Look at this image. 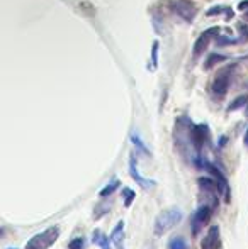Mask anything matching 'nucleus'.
<instances>
[{"label":"nucleus","mask_w":248,"mask_h":249,"mask_svg":"<svg viewBox=\"0 0 248 249\" xmlns=\"http://www.w3.org/2000/svg\"><path fill=\"white\" fill-rule=\"evenodd\" d=\"M131 141L134 142V146H138V149H139V151H143L145 154H150V151L146 149V146L143 144V141L139 139V136H138V134H131Z\"/></svg>","instance_id":"aec40b11"},{"label":"nucleus","mask_w":248,"mask_h":249,"mask_svg":"<svg viewBox=\"0 0 248 249\" xmlns=\"http://www.w3.org/2000/svg\"><path fill=\"white\" fill-rule=\"evenodd\" d=\"M60 234H61V229L58 226L48 227L46 231H43V232L31 237L26 244V249H50L58 239H60Z\"/></svg>","instance_id":"7ed1b4c3"},{"label":"nucleus","mask_w":248,"mask_h":249,"mask_svg":"<svg viewBox=\"0 0 248 249\" xmlns=\"http://www.w3.org/2000/svg\"><path fill=\"white\" fill-rule=\"evenodd\" d=\"M243 142H245V146H248V129H247V132H245V138H243Z\"/></svg>","instance_id":"b1692460"},{"label":"nucleus","mask_w":248,"mask_h":249,"mask_svg":"<svg viewBox=\"0 0 248 249\" xmlns=\"http://www.w3.org/2000/svg\"><path fill=\"white\" fill-rule=\"evenodd\" d=\"M7 249H17V248H7Z\"/></svg>","instance_id":"a878e982"},{"label":"nucleus","mask_w":248,"mask_h":249,"mask_svg":"<svg viewBox=\"0 0 248 249\" xmlns=\"http://www.w3.org/2000/svg\"><path fill=\"white\" fill-rule=\"evenodd\" d=\"M233 71H235V66H226V68L219 70L218 75L214 76V82H212V85H211V93L214 99L221 100L223 97L228 93Z\"/></svg>","instance_id":"423d86ee"},{"label":"nucleus","mask_w":248,"mask_h":249,"mask_svg":"<svg viewBox=\"0 0 248 249\" xmlns=\"http://www.w3.org/2000/svg\"><path fill=\"white\" fill-rule=\"evenodd\" d=\"M201 168L204 171H208L209 175H212V178H214V180L219 183V187H221V192H223V195H225V200L226 202H229V200H231V192H229L228 180H226V177L223 175V171L219 170L214 163H211V161H208V160L201 164Z\"/></svg>","instance_id":"6e6552de"},{"label":"nucleus","mask_w":248,"mask_h":249,"mask_svg":"<svg viewBox=\"0 0 248 249\" xmlns=\"http://www.w3.org/2000/svg\"><path fill=\"white\" fill-rule=\"evenodd\" d=\"M243 17H245V20H248V10H245V16Z\"/></svg>","instance_id":"393cba45"},{"label":"nucleus","mask_w":248,"mask_h":249,"mask_svg":"<svg viewBox=\"0 0 248 249\" xmlns=\"http://www.w3.org/2000/svg\"><path fill=\"white\" fill-rule=\"evenodd\" d=\"M180 220H182V210L179 207L165 209L155 220V234L156 236H163L169 231H172Z\"/></svg>","instance_id":"f03ea898"},{"label":"nucleus","mask_w":248,"mask_h":249,"mask_svg":"<svg viewBox=\"0 0 248 249\" xmlns=\"http://www.w3.org/2000/svg\"><path fill=\"white\" fill-rule=\"evenodd\" d=\"M152 59H153V66H156V63H158V43H155V44H153Z\"/></svg>","instance_id":"412c9836"},{"label":"nucleus","mask_w":248,"mask_h":249,"mask_svg":"<svg viewBox=\"0 0 248 249\" xmlns=\"http://www.w3.org/2000/svg\"><path fill=\"white\" fill-rule=\"evenodd\" d=\"M238 7H240V10H248V0H243Z\"/></svg>","instance_id":"5701e85b"},{"label":"nucleus","mask_w":248,"mask_h":249,"mask_svg":"<svg viewBox=\"0 0 248 249\" xmlns=\"http://www.w3.org/2000/svg\"><path fill=\"white\" fill-rule=\"evenodd\" d=\"M211 144V134L206 124H194L191 119L179 117L175 122V146L179 153L189 161L201 168L206 161L204 151Z\"/></svg>","instance_id":"f257e3e1"},{"label":"nucleus","mask_w":248,"mask_h":249,"mask_svg":"<svg viewBox=\"0 0 248 249\" xmlns=\"http://www.w3.org/2000/svg\"><path fill=\"white\" fill-rule=\"evenodd\" d=\"M219 34H221V27H209L208 31H204V33L197 37V41H195V44H194V51H192L194 59L201 58V56L204 54V51L208 50L209 43L218 39Z\"/></svg>","instance_id":"0eeeda50"},{"label":"nucleus","mask_w":248,"mask_h":249,"mask_svg":"<svg viewBox=\"0 0 248 249\" xmlns=\"http://www.w3.org/2000/svg\"><path fill=\"white\" fill-rule=\"evenodd\" d=\"M119 180H113L111 181V183H107L106 187L102 188V190H100V197L102 198H106V197H111V195L114 194V192L117 190V188H119Z\"/></svg>","instance_id":"4468645a"},{"label":"nucleus","mask_w":248,"mask_h":249,"mask_svg":"<svg viewBox=\"0 0 248 249\" xmlns=\"http://www.w3.org/2000/svg\"><path fill=\"white\" fill-rule=\"evenodd\" d=\"M111 241H113L116 249H124V222L123 220H119V222L116 224V227L113 229V232H111Z\"/></svg>","instance_id":"9b49d317"},{"label":"nucleus","mask_w":248,"mask_h":249,"mask_svg":"<svg viewBox=\"0 0 248 249\" xmlns=\"http://www.w3.org/2000/svg\"><path fill=\"white\" fill-rule=\"evenodd\" d=\"M223 12H226L229 16V19L233 17V9L231 7H221V5H216V7H212V9H209L208 10V16L209 17H212V16H216V14H223Z\"/></svg>","instance_id":"2eb2a0df"},{"label":"nucleus","mask_w":248,"mask_h":249,"mask_svg":"<svg viewBox=\"0 0 248 249\" xmlns=\"http://www.w3.org/2000/svg\"><path fill=\"white\" fill-rule=\"evenodd\" d=\"M85 248V239L83 237H75L68 243V249H83Z\"/></svg>","instance_id":"6ab92c4d"},{"label":"nucleus","mask_w":248,"mask_h":249,"mask_svg":"<svg viewBox=\"0 0 248 249\" xmlns=\"http://www.w3.org/2000/svg\"><path fill=\"white\" fill-rule=\"evenodd\" d=\"M129 175H131V178L136 181V185H139V187L145 188V190H148L150 187H153V185H155V181L150 180V178H145L141 173H139L138 163H136L134 156H131V160H129Z\"/></svg>","instance_id":"9d476101"},{"label":"nucleus","mask_w":248,"mask_h":249,"mask_svg":"<svg viewBox=\"0 0 248 249\" xmlns=\"http://www.w3.org/2000/svg\"><path fill=\"white\" fill-rule=\"evenodd\" d=\"M92 243L97 244L100 249H111V243H113V241H111V237H107L100 229H95L92 232Z\"/></svg>","instance_id":"f8f14e48"},{"label":"nucleus","mask_w":248,"mask_h":249,"mask_svg":"<svg viewBox=\"0 0 248 249\" xmlns=\"http://www.w3.org/2000/svg\"><path fill=\"white\" fill-rule=\"evenodd\" d=\"M225 56H221V54H209L208 56V59H206V68H212L214 65H218V63H221V61H225Z\"/></svg>","instance_id":"f3484780"},{"label":"nucleus","mask_w":248,"mask_h":249,"mask_svg":"<svg viewBox=\"0 0 248 249\" xmlns=\"http://www.w3.org/2000/svg\"><path fill=\"white\" fill-rule=\"evenodd\" d=\"M169 249H187V243L182 237H173L169 244Z\"/></svg>","instance_id":"a211bd4d"},{"label":"nucleus","mask_w":248,"mask_h":249,"mask_svg":"<svg viewBox=\"0 0 248 249\" xmlns=\"http://www.w3.org/2000/svg\"><path fill=\"white\" fill-rule=\"evenodd\" d=\"M216 209H218V205H214L211 202H202L197 207V210L192 215V234L194 236H199V232L208 226Z\"/></svg>","instance_id":"39448f33"},{"label":"nucleus","mask_w":248,"mask_h":249,"mask_svg":"<svg viewBox=\"0 0 248 249\" xmlns=\"http://www.w3.org/2000/svg\"><path fill=\"white\" fill-rule=\"evenodd\" d=\"M201 249H223L221 246V232H219L218 226H211L206 234V237L202 239Z\"/></svg>","instance_id":"1a4fd4ad"},{"label":"nucleus","mask_w":248,"mask_h":249,"mask_svg":"<svg viewBox=\"0 0 248 249\" xmlns=\"http://www.w3.org/2000/svg\"><path fill=\"white\" fill-rule=\"evenodd\" d=\"M123 198H124V207H131V203L134 202L136 198V192L131 190V188L124 187L123 188Z\"/></svg>","instance_id":"dca6fc26"},{"label":"nucleus","mask_w":248,"mask_h":249,"mask_svg":"<svg viewBox=\"0 0 248 249\" xmlns=\"http://www.w3.org/2000/svg\"><path fill=\"white\" fill-rule=\"evenodd\" d=\"M240 33H242V36H240V43H243V41H248V26H240Z\"/></svg>","instance_id":"4be33fe9"},{"label":"nucleus","mask_w":248,"mask_h":249,"mask_svg":"<svg viewBox=\"0 0 248 249\" xmlns=\"http://www.w3.org/2000/svg\"><path fill=\"white\" fill-rule=\"evenodd\" d=\"M167 7L173 16H177L187 24L194 22L195 16H197V7L192 0H169Z\"/></svg>","instance_id":"20e7f679"},{"label":"nucleus","mask_w":248,"mask_h":249,"mask_svg":"<svg viewBox=\"0 0 248 249\" xmlns=\"http://www.w3.org/2000/svg\"><path fill=\"white\" fill-rule=\"evenodd\" d=\"M245 105H248V95H240L228 105V112H235V110H238V108L245 107Z\"/></svg>","instance_id":"ddd939ff"},{"label":"nucleus","mask_w":248,"mask_h":249,"mask_svg":"<svg viewBox=\"0 0 248 249\" xmlns=\"http://www.w3.org/2000/svg\"><path fill=\"white\" fill-rule=\"evenodd\" d=\"M247 115H248V105H247Z\"/></svg>","instance_id":"bb28decb"}]
</instances>
